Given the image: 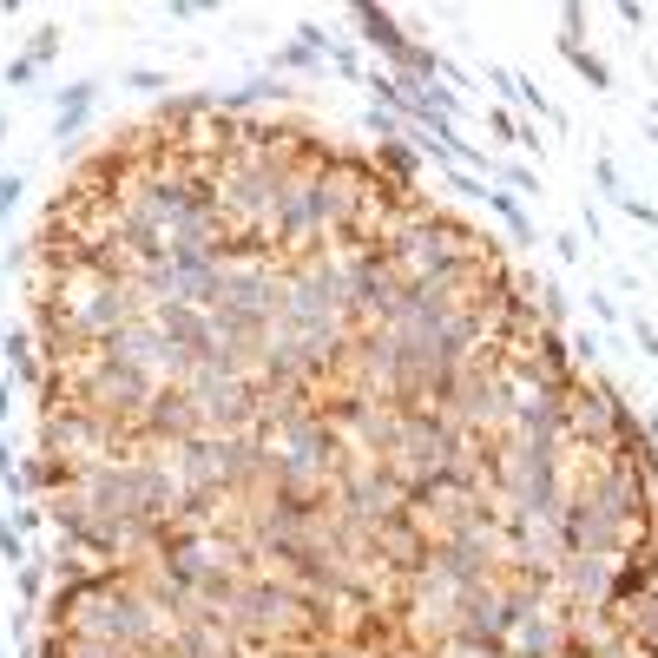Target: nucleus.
<instances>
[{"instance_id": "1", "label": "nucleus", "mask_w": 658, "mask_h": 658, "mask_svg": "<svg viewBox=\"0 0 658 658\" xmlns=\"http://www.w3.org/2000/svg\"><path fill=\"white\" fill-rule=\"evenodd\" d=\"M172 468L191 501H218V494H244L251 481H264L270 461L257 435H191L172 448Z\"/></svg>"}, {"instance_id": "2", "label": "nucleus", "mask_w": 658, "mask_h": 658, "mask_svg": "<svg viewBox=\"0 0 658 658\" xmlns=\"http://www.w3.org/2000/svg\"><path fill=\"white\" fill-rule=\"evenodd\" d=\"M191 415H198V435H251L264 422V389L244 376H224V369H198L185 382Z\"/></svg>"}, {"instance_id": "3", "label": "nucleus", "mask_w": 658, "mask_h": 658, "mask_svg": "<svg viewBox=\"0 0 658 658\" xmlns=\"http://www.w3.org/2000/svg\"><path fill=\"white\" fill-rule=\"evenodd\" d=\"M520 599H527V586H507L501 573L468 586V593H461V612H455V639L507 645V632H514V619H520Z\"/></svg>"}, {"instance_id": "4", "label": "nucleus", "mask_w": 658, "mask_h": 658, "mask_svg": "<svg viewBox=\"0 0 658 658\" xmlns=\"http://www.w3.org/2000/svg\"><path fill=\"white\" fill-rule=\"evenodd\" d=\"M566 645H573V612H560L547 593H533V586H527L520 619H514V632H507V652H514V658H560Z\"/></svg>"}, {"instance_id": "5", "label": "nucleus", "mask_w": 658, "mask_h": 658, "mask_svg": "<svg viewBox=\"0 0 658 658\" xmlns=\"http://www.w3.org/2000/svg\"><path fill=\"white\" fill-rule=\"evenodd\" d=\"M93 106H99V79H73L53 93V152H79L86 126H93Z\"/></svg>"}, {"instance_id": "6", "label": "nucleus", "mask_w": 658, "mask_h": 658, "mask_svg": "<svg viewBox=\"0 0 658 658\" xmlns=\"http://www.w3.org/2000/svg\"><path fill=\"white\" fill-rule=\"evenodd\" d=\"M349 20H356V27H362V40H369V47L382 53V66H395L408 47H415V33H408L402 20L389 14V7H369V0H356V7H349Z\"/></svg>"}, {"instance_id": "7", "label": "nucleus", "mask_w": 658, "mask_h": 658, "mask_svg": "<svg viewBox=\"0 0 658 658\" xmlns=\"http://www.w3.org/2000/svg\"><path fill=\"white\" fill-rule=\"evenodd\" d=\"M487 79H494V86H501V93H507V99H520V106H527V112H533V119H553V126H566V112H560V106H553V99H547V93H540V79H527V73H514V66H494V73H487Z\"/></svg>"}, {"instance_id": "8", "label": "nucleus", "mask_w": 658, "mask_h": 658, "mask_svg": "<svg viewBox=\"0 0 658 658\" xmlns=\"http://www.w3.org/2000/svg\"><path fill=\"white\" fill-rule=\"evenodd\" d=\"M270 99H290V79H277V73H257V79H244L237 93H218V112L224 119H237V112H251V106H270Z\"/></svg>"}, {"instance_id": "9", "label": "nucleus", "mask_w": 658, "mask_h": 658, "mask_svg": "<svg viewBox=\"0 0 658 658\" xmlns=\"http://www.w3.org/2000/svg\"><path fill=\"white\" fill-rule=\"evenodd\" d=\"M0 362H7V376H14L20 389H47V369H40V356H33L27 329H7V336H0Z\"/></svg>"}, {"instance_id": "10", "label": "nucleus", "mask_w": 658, "mask_h": 658, "mask_svg": "<svg viewBox=\"0 0 658 658\" xmlns=\"http://www.w3.org/2000/svg\"><path fill=\"white\" fill-rule=\"evenodd\" d=\"M376 172H389V185H395V191H408V185H415V172H422V152H415V139H389V145H376Z\"/></svg>"}, {"instance_id": "11", "label": "nucleus", "mask_w": 658, "mask_h": 658, "mask_svg": "<svg viewBox=\"0 0 658 658\" xmlns=\"http://www.w3.org/2000/svg\"><path fill=\"white\" fill-rule=\"evenodd\" d=\"M487 211H494V218L520 237V244H533V218H527V204H520L514 191H494V185H487Z\"/></svg>"}, {"instance_id": "12", "label": "nucleus", "mask_w": 658, "mask_h": 658, "mask_svg": "<svg viewBox=\"0 0 658 658\" xmlns=\"http://www.w3.org/2000/svg\"><path fill=\"white\" fill-rule=\"evenodd\" d=\"M323 53H310V47H297V40H290V47H277L270 53V73H323Z\"/></svg>"}, {"instance_id": "13", "label": "nucleus", "mask_w": 658, "mask_h": 658, "mask_svg": "<svg viewBox=\"0 0 658 658\" xmlns=\"http://www.w3.org/2000/svg\"><path fill=\"white\" fill-rule=\"evenodd\" d=\"M566 60H573V73H580L593 93H612V86H619V79H612V66L599 60V53H586V47H580V53H566Z\"/></svg>"}, {"instance_id": "14", "label": "nucleus", "mask_w": 658, "mask_h": 658, "mask_svg": "<svg viewBox=\"0 0 658 658\" xmlns=\"http://www.w3.org/2000/svg\"><path fill=\"white\" fill-rule=\"evenodd\" d=\"M0 560L14 566V573L33 560V553H27V533H20V520H14V514H0Z\"/></svg>"}, {"instance_id": "15", "label": "nucleus", "mask_w": 658, "mask_h": 658, "mask_svg": "<svg viewBox=\"0 0 658 658\" xmlns=\"http://www.w3.org/2000/svg\"><path fill=\"white\" fill-rule=\"evenodd\" d=\"M47 580H53V573H47V560H27V566H20V573H14L20 606H40V599H47Z\"/></svg>"}, {"instance_id": "16", "label": "nucleus", "mask_w": 658, "mask_h": 658, "mask_svg": "<svg viewBox=\"0 0 658 658\" xmlns=\"http://www.w3.org/2000/svg\"><path fill=\"white\" fill-rule=\"evenodd\" d=\"M487 178H494V185H507L514 198H533V191H540V178H533L527 165H507V158H494V172H487Z\"/></svg>"}, {"instance_id": "17", "label": "nucleus", "mask_w": 658, "mask_h": 658, "mask_svg": "<svg viewBox=\"0 0 658 658\" xmlns=\"http://www.w3.org/2000/svg\"><path fill=\"white\" fill-rule=\"evenodd\" d=\"M369 132H376V145L408 139V119H402V112H389V106H369Z\"/></svg>"}, {"instance_id": "18", "label": "nucleus", "mask_w": 658, "mask_h": 658, "mask_svg": "<svg viewBox=\"0 0 658 658\" xmlns=\"http://www.w3.org/2000/svg\"><path fill=\"white\" fill-rule=\"evenodd\" d=\"M53 53H60V20H47V27H33V40H27V60H33V66H47Z\"/></svg>"}, {"instance_id": "19", "label": "nucleus", "mask_w": 658, "mask_h": 658, "mask_svg": "<svg viewBox=\"0 0 658 658\" xmlns=\"http://www.w3.org/2000/svg\"><path fill=\"white\" fill-rule=\"evenodd\" d=\"M593 178H599V191H606L612 204L626 198V178H619V158H612V152H599V158H593Z\"/></svg>"}, {"instance_id": "20", "label": "nucleus", "mask_w": 658, "mask_h": 658, "mask_svg": "<svg viewBox=\"0 0 658 658\" xmlns=\"http://www.w3.org/2000/svg\"><path fill=\"white\" fill-rule=\"evenodd\" d=\"M20 198H27V178H20V172H7V165H0V224H7V218H14V211H20Z\"/></svg>"}, {"instance_id": "21", "label": "nucleus", "mask_w": 658, "mask_h": 658, "mask_svg": "<svg viewBox=\"0 0 658 658\" xmlns=\"http://www.w3.org/2000/svg\"><path fill=\"white\" fill-rule=\"evenodd\" d=\"M0 86H20V93H33V86H40V66H33L27 53H20V60H7V73H0Z\"/></svg>"}, {"instance_id": "22", "label": "nucleus", "mask_w": 658, "mask_h": 658, "mask_svg": "<svg viewBox=\"0 0 658 658\" xmlns=\"http://www.w3.org/2000/svg\"><path fill=\"white\" fill-rule=\"evenodd\" d=\"M626 329H632V343L645 349V362H658V329H652V316H626Z\"/></svg>"}, {"instance_id": "23", "label": "nucleus", "mask_w": 658, "mask_h": 658, "mask_svg": "<svg viewBox=\"0 0 658 658\" xmlns=\"http://www.w3.org/2000/svg\"><path fill=\"white\" fill-rule=\"evenodd\" d=\"M619 211H626L632 224H645V231H658V204H652V198H632V191H626V198H619Z\"/></svg>"}, {"instance_id": "24", "label": "nucleus", "mask_w": 658, "mask_h": 658, "mask_svg": "<svg viewBox=\"0 0 658 658\" xmlns=\"http://www.w3.org/2000/svg\"><path fill=\"white\" fill-rule=\"evenodd\" d=\"M218 14V0H165V20H204Z\"/></svg>"}, {"instance_id": "25", "label": "nucleus", "mask_w": 658, "mask_h": 658, "mask_svg": "<svg viewBox=\"0 0 658 658\" xmlns=\"http://www.w3.org/2000/svg\"><path fill=\"white\" fill-rule=\"evenodd\" d=\"M487 126H494V139H514L520 145V126H527V119H514L507 106H494V112H487Z\"/></svg>"}, {"instance_id": "26", "label": "nucleus", "mask_w": 658, "mask_h": 658, "mask_svg": "<svg viewBox=\"0 0 658 658\" xmlns=\"http://www.w3.org/2000/svg\"><path fill=\"white\" fill-rule=\"evenodd\" d=\"M553 257H560V264H580V257H586L580 231H553Z\"/></svg>"}, {"instance_id": "27", "label": "nucleus", "mask_w": 658, "mask_h": 658, "mask_svg": "<svg viewBox=\"0 0 658 658\" xmlns=\"http://www.w3.org/2000/svg\"><path fill=\"white\" fill-rule=\"evenodd\" d=\"M329 66H336L343 79H362V53H356V47H343V40H336V53H329Z\"/></svg>"}, {"instance_id": "28", "label": "nucleus", "mask_w": 658, "mask_h": 658, "mask_svg": "<svg viewBox=\"0 0 658 658\" xmlns=\"http://www.w3.org/2000/svg\"><path fill=\"white\" fill-rule=\"evenodd\" d=\"M126 86H132V93H165V73H152V66H132Z\"/></svg>"}, {"instance_id": "29", "label": "nucleus", "mask_w": 658, "mask_h": 658, "mask_svg": "<svg viewBox=\"0 0 658 658\" xmlns=\"http://www.w3.org/2000/svg\"><path fill=\"white\" fill-rule=\"evenodd\" d=\"M586 303H593V316H599V323H619V303H612L606 290H593V297H586Z\"/></svg>"}, {"instance_id": "30", "label": "nucleus", "mask_w": 658, "mask_h": 658, "mask_svg": "<svg viewBox=\"0 0 658 658\" xmlns=\"http://www.w3.org/2000/svg\"><path fill=\"white\" fill-rule=\"evenodd\" d=\"M560 658H593V652H586V645H566V652Z\"/></svg>"}, {"instance_id": "31", "label": "nucleus", "mask_w": 658, "mask_h": 658, "mask_svg": "<svg viewBox=\"0 0 658 658\" xmlns=\"http://www.w3.org/2000/svg\"><path fill=\"white\" fill-rule=\"evenodd\" d=\"M7 132H14V126H7V112H0V152H7Z\"/></svg>"}, {"instance_id": "32", "label": "nucleus", "mask_w": 658, "mask_h": 658, "mask_svg": "<svg viewBox=\"0 0 658 658\" xmlns=\"http://www.w3.org/2000/svg\"><path fill=\"white\" fill-rule=\"evenodd\" d=\"M645 112H652V126H658V99H652V106H645ZM652 139H658V132H652Z\"/></svg>"}, {"instance_id": "33", "label": "nucleus", "mask_w": 658, "mask_h": 658, "mask_svg": "<svg viewBox=\"0 0 658 658\" xmlns=\"http://www.w3.org/2000/svg\"><path fill=\"white\" fill-rule=\"evenodd\" d=\"M7 658H14V652H7Z\"/></svg>"}]
</instances>
